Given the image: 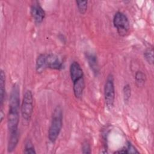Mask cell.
<instances>
[{
    "label": "cell",
    "mask_w": 154,
    "mask_h": 154,
    "mask_svg": "<svg viewBox=\"0 0 154 154\" xmlns=\"http://www.w3.org/2000/svg\"><path fill=\"white\" fill-rule=\"evenodd\" d=\"M19 131L14 132L12 134H9V138L7 144V150L8 152L11 153L13 152L19 142Z\"/></svg>",
    "instance_id": "obj_11"
},
{
    "label": "cell",
    "mask_w": 154,
    "mask_h": 154,
    "mask_svg": "<svg viewBox=\"0 0 154 154\" xmlns=\"http://www.w3.org/2000/svg\"><path fill=\"white\" fill-rule=\"evenodd\" d=\"M75 2H76L79 13L81 14H85L87 10L88 1H76Z\"/></svg>",
    "instance_id": "obj_14"
},
{
    "label": "cell",
    "mask_w": 154,
    "mask_h": 154,
    "mask_svg": "<svg viewBox=\"0 0 154 154\" xmlns=\"http://www.w3.org/2000/svg\"><path fill=\"white\" fill-rule=\"evenodd\" d=\"M135 79L138 87H143L146 81V75L143 72L138 70L135 72Z\"/></svg>",
    "instance_id": "obj_13"
},
{
    "label": "cell",
    "mask_w": 154,
    "mask_h": 154,
    "mask_svg": "<svg viewBox=\"0 0 154 154\" xmlns=\"http://www.w3.org/2000/svg\"><path fill=\"white\" fill-rule=\"evenodd\" d=\"M46 67L51 69L60 70L63 69L62 61L58 56L53 54H46Z\"/></svg>",
    "instance_id": "obj_8"
},
{
    "label": "cell",
    "mask_w": 154,
    "mask_h": 154,
    "mask_svg": "<svg viewBox=\"0 0 154 154\" xmlns=\"http://www.w3.org/2000/svg\"><path fill=\"white\" fill-rule=\"evenodd\" d=\"M35 71L38 73H43L46 69V54H40L35 61Z\"/></svg>",
    "instance_id": "obj_12"
},
{
    "label": "cell",
    "mask_w": 154,
    "mask_h": 154,
    "mask_svg": "<svg viewBox=\"0 0 154 154\" xmlns=\"http://www.w3.org/2000/svg\"><path fill=\"white\" fill-rule=\"evenodd\" d=\"M128 153H138L139 152L136 149V148L129 142H127V145L125 146Z\"/></svg>",
    "instance_id": "obj_19"
},
{
    "label": "cell",
    "mask_w": 154,
    "mask_h": 154,
    "mask_svg": "<svg viewBox=\"0 0 154 154\" xmlns=\"http://www.w3.org/2000/svg\"><path fill=\"white\" fill-rule=\"evenodd\" d=\"M113 24L120 36L124 37L128 34L130 28V24L129 19L125 14L121 11L116 12L113 17Z\"/></svg>",
    "instance_id": "obj_6"
},
{
    "label": "cell",
    "mask_w": 154,
    "mask_h": 154,
    "mask_svg": "<svg viewBox=\"0 0 154 154\" xmlns=\"http://www.w3.org/2000/svg\"><path fill=\"white\" fill-rule=\"evenodd\" d=\"M30 14L36 24L41 23L46 16V13L38 2H34L31 6Z\"/></svg>",
    "instance_id": "obj_7"
},
{
    "label": "cell",
    "mask_w": 154,
    "mask_h": 154,
    "mask_svg": "<svg viewBox=\"0 0 154 154\" xmlns=\"http://www.w3.org/2000/svg\"><path fill=\"white\" fill-rule=\"evenodd\" d=\"M153 49L151 48H147L144 52V58L146 61L150 64H153Z\"/></svg>",
    "instance_id": "obj_16"
},
{
    "label": "cell",
    "mask_w": 154,
    "mask_h": 154,
    "mask_svg": "<svg viewBox=\"0 0 154 154\" xmlns=\"http://www.w3.org/2000/svg\"><path fill=\"white\" fill-rule=\"evenodd\" d=\"M123 94L125 103H128L131 96V88L129 84H127L123 88Z\"/></svg>",
    "instance_id": "obj_15"
},
{
    "label": "cell",
    "mask_w": 154,
    "mask_h": 154,
    "mask_svg": "<svg viewBox=\"0 0 154 154\" xmlns=\"http://www.w3.org/2000/svg\"><path fill=\"white\" fill-rule=\"evenodd\" d=\"M70 75L73 82V90L76 98L80 99L82 96L85 88V81L83 70L77 61H73L70 66Z\"/></svg>",
    "instance_id": "obj_2"
},
{
    "label": "cell",
    "mask_w": 154,
    "mask_h": 154,
    "mask_svg": "<svg viewBox=\"0 0 154 154\" xmlns=\"http://www.w3.org/2000/svg\"><path fill=\"white\" fill-rule=\"evenodd\" d=\"M86 58L93 73L97 76L99 73V67L97 56L93 53H87Z\"/></svg>",
    "instance_id": "obj_9"
},
{
    "label": "cell",
    "mask_w": 154,
    "mask_h": 154,
    "mask_svg": "<svg viewBox=\"0 0 154 154\" xmlns=\"http://www.w3.org/2000/svg\"><path fill=\"white\" fill-rule=\"evenodd\" d=\"M5 94V74L2 69L0 72V111H3V105Z\"/></svg>",
    "instance_id": "obj_10"
},
{
    "label": "cell",
    "mask_w": 154,
    "mask_h": 154,
    "mask_svg": "<svg viewBox=\"0 0 154 154\" xmlns=\"http://www.w3.org/2000/svg\"><path fill=\"white\" fill-rule=\"evenodd\" d=\"M63 127V111L60 105H57L53 112L51 123L48 130V138L51 143L57 140Z\"/></svg>",
    "instance_id": "obj_3"
},
{
    "label": "cell",
    "mask_w": 154,
    "mask_h": 154,
    "mask_svg": "<svg viewBox=\"0 0 154 154\" xmlns=\"http://www.w3.org/2000/svg\"><path fill=\"white\" fill-rule=\"evenodd\" d=\"M81 150L82 153H91V147L90 143L87 141H85L82 144Z\"/></svg>",
    "instance_id": "obj_18"
},
{
    "label": "cell",
    "mask_w": 154,
    "mask_h": 154,
    "mask_svg": "<svg viewBox=\"0 0 154 154\" xmlns=\"http://www.w3.org/2000/svg\"><path fill=\"white\" fill-rule=\"evenodd\" d=\"M103 91L106 107L109 109H111L113 108L115 100V87L114 76L111 73L107 76L104 85Z\"/></svg>",
    "instance_id": "obj_5"
},
{
    "label": "cell",
    "mask_w": 154,
    "mask_h": 154,
    "mask_svg": "<svg viewBox=\"0 0 154 154\" xmlns=\"http://www.w3.org/2000/svg\"><path fill=\"white\" fill-rule=\"evenodd\" d=\"M23 152L26 154H35L36 152L35 150L34 145L31 141L30 140H28L25 144V147H24V151Z\"/></svg>",
    "instance_id": "obj_17"
},
{
    "label": "cell",
    "mask_w": 154,
    "mask_h": 154,
    "mask_svg": "<svg viewBox=\"0 0 154 154\" xmlns=\"http://www.w3.org/2000/svg\"><path fill=\"white\" fill-rule=\"evenodd\" d=\"M33 96L32 91L27 90L23 96L20 106V112L22 119L27 124L29 122L33 112Z\"/></svg>",
    "instance_id": "obj_4"
},
{
    "label": "cell",
    "mask_w": 154,
    "mask_h": 154,
    "mask_svg": "<svg viewBox=\"0 0 154 154\" xmlns=\"http://www.w3.org/2000/svg\"><path fill=\"white\" fill-rule=\"evenodd\" d=\"M20 108V89L19 85L14 84L12 87L9 99V109L7 116V127L9 134L19 131Z\"/></svg>",
    "instance_id": "obj_1"
}]
</instances>
